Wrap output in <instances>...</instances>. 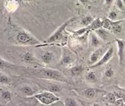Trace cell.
Here are the masks:
<instances>
[{"label":"cell","instance_id":"6da1fadb","mask_svg":"<svg viewBox=\"0 0 125 106\" xmlns=\"http://www.w3.org/2000/svg\"><path fill=\"white\" fill-rule=\"evenodd\" d=\"M39 77L43 79L51 80L60 82H67V80L62 72L57 70L51 68H44L39 71Z\"/></svg>","mask_w":125,"mask_h":106},{"label":"cell","instance_id":"7a4b0ae2","mask_svg":"<svg viewBox=\"0 0 125 106\" xmlns=\"http://www.w3.org/2000/svg\"><path fill=\"white\" fill-rule=\"evenodd\" d=\"M16 41L19 44L24 46H35L42 44L41 41L25 30H20L17 33Z\"/></svg>","mask_w":125,"mask_h":106},{"label":"cell","instance_id":"3957f363","mask_svg":"<svg viewBox=\"0 0 125 106\" xmlns=\"http://www.w3.org/2000/svg\"><path fill=\"white\" fill-rule=\"evenodd\" d=\"M76 19V17H71V18H69V19H67L65 22L63 23V24L60 26V27H58L57 28V30L55 31L50 37H48L44 41V43H46V44H52V43L62 39L63 38V33L65 32L66 28L67 27V26L71 24V23L74 22Z\"/></svg>","mask_w":125,"mask_h":106},{"label":"cell","instance_id":"277c9868","mask_svg":"<svg viewBox=\"0 0 125 106\" xmlns=\"http://www.w3.org/2000/svg\"><path fill=\"white\" fill-rule=\"evenodd\" d=\"M33 97L42 104L50 106L60 100V98L50 91H43L33 95Z\"/></svg>","mask_w":125,"mask_h":106},{"label":"cell","instance_id":"5b68a950","mask_svg":"<svg viewBox=\"0 0 125 106\" xmlns=\"http://www.w3.org/2000/svg\"><path fill=\"white\" fill-rule=\"evenodd\" d=\"M114 53V49L113 46H110L108 48L106 52L104 53V55L99 59V61L98 62H96V64H94V65L89 66V68L91 69L96 68H99V67L106 64L113 57Z\"/></svg>","mask_w":125,"mask_h":106},{"label":"cell","instance_id":"8992f818","mask_svg":"<svg viewBox=\"0 0 125 106\" xmlns=\"http://www.w3.org/2000/svg\"><path fill=\"white\" fill-rule=\"evenodd\" d=\"M108 49V48H107ZM105 46H102L97 48L95 50L93 51V53H91L90 59H89V66L94 65V64H96V62H98L99 60V59L102 57L104 53L106 52L107 50Z\"/></svg>","mask_w":125,"mask_h":106},{"label":"cell","instance_id":"52a82bcc","mask_svg":"<svg viewBox=\"0 0 125 106\" xmlns=\"http://www.w3.org/2000/svg\"><path fill=\"white\" fill-rule=\"evenodd\" d=\"M115 41L117 46V56L119 59V65L121 66L125 59V40L121 39H115Z\"/></svg>","mask_w":125,"mask_h":106},{"label":"cell","instance_id":"ba28073f","mask_svg":"<svg viewBox=\"0 0 125 106\" xmlns=\"http://www.w3.org/2000/svg\"><path fill=\"white\" fill-rule=\"evenodd\" d=\"M75 60L74 57L71 51L67 50H63L62 58L60 60V64L62 66H69L72 64Z\"/></svg>","mask_w":125,"mask_h":106},{"label":"cell","instance_id":"9c48e42d","mask_svg":"<svg viewBox=\"0 0 125 106\" xmlns=\"http://www.w3.org/2000/svg\"><path fill=\"white\" fill-rule=\"evenodd\" d=\"M94 32L101 39V41L107 42L109 41L111 37V33L108 30L104 29L103 28H100L99 29L96 30L95 31H94Z\"/></svg>","mask_w":125,"mask_h":106},{"label":"cell","instance_id":"30bf717a","mask_svg":"<svg viewBox=\"0 0 125 106\" xmlns=\"http://www.w3.org/2000/svg\"><path fill=\"white\" fill-rule=\"evenodd\" d=\"M89 39H90V45L92 48L97 49L102 46V41L95 34L94 32H90Z\"/></svg>","mask_w":125,"mask_h":106},{"label":"cell","instance_id":"8fae6325","mask_svg":"<svg viewBox=\"0 0 125 106\" xmlns=\"http://www.w3.org/2000/svg\"><path fill=\"white\" fill-rule=\"evenodd\" d=\"M19 6L18 0H7L5 2V8L9 12H14L17 10Z\"/></svg>","mask_w":125,"mask_h":106},{"label":"cell","instance_id":"7c38bea8","mask_svg":"<svg viewBox=\"0 0 125 106\" xmlns=\"http://www.w3.org/2000/svg\"><path fill=\"white\" fill-rule=\"evenodd\" d=\"M54 53L52 51H46L41 55V59L44 64H50L54 59Z\"/></svg>","mask_w":125,"mask_h":106},{"label":"cell","instance_id":"4fadbf2b","mask_svg":"<svg viewBox=\"0 0 125 106\" xmlns=\"http://www.w3.org/2000/svg\"><path fill=\"white\" fill-rule=\"evenodd\" d=\"M22 60L26 64H37V60L35 59V56L33 55L32 53L27 51L25 53H24L22 56L21 58Z\"/></svg>","mask_w":125,"mask_h":106},{"label":"cell","instance_id":"5bb4252c","mask_svg":"<svg viewBox=\"0 0 125 106\" xmlns=\"http://www.w3.org/2000/svg\"><path fill=\"white\" fill-rule=\"evenodd\" d=\"M102 26H103V20H101L100 18H97L96 19H94L92 23L88 26L87 28L90 32H94L96 30L102 28Z\"/></svg>","mask_w":125,"mask_h":106},{"label":"cell","instance_id":"9a60e30c","mask_svg":"<svg viewBox=\"0 0 125 106\" xmlns=\"http://www.w3.org/2000/svg\"><path fill=\"white\" fill-rule=\"evenodd\" d=\"M85 70V68L83 65H76L73 66L70 70L71 75L74 77H76L82 73Z\"/></svg>","mask_w":125,"mask_h":106},{"label":"cell","instance_id":"2e32d148","mask_svg":"<svg viewBox=\"0 0 125 106\" xmlns=\"http://www.w3.org/2000/svg\"><path fill=\"white\" fill-rule=\"evenodd\" d=\"M20 91L22 94L27 96H33L35 94V91L32 87L28 86H25L20 88Z\"/></svg>","mask_w":125,"mask_h":106},{"label":"cell","instance_id":"e0dca14e","mask_svg":"<svg viewBox=\"0 0 125 106\" xmlns=\"http://www.w3.org/2000/svg\"><path fill=\"white\" fill-rule=\"evenodd\" d=\"M85 79L90 83H96L97 82V77L95 72L93 71H89L85 75Z\"/></svg>","mask_w":125,"mask_h":106},{"label":"cell","instance_id":"ac0fdd59","mask_svg":"<svg viewBox=\"0 0 125 106\" xmlns=\"http://www.w3.org/2000/svg\"><path fill=\"white\" fill-rule=\"evenodd\" d=\"M122 24H123V23H119L115 24L112 26H111L110 29V33H112V34L115 35L120 34L122 32V30H123Z\"/></svg>","mask_w":125,"mask_h":106},{"label":"cell","instance_id":"d6986e66","mask_svg":"<svg viewBox=\"0 0 125 106\" xmlns=\"http://www.w3.org/2000/svg\"><path fill=\"white\" fill-rule=\"evenodd\" d=\"M94 19V17L92 15H87L82 19L80 21V24L83 27H87L92 23Z\"/></svg>","mask_w":125,"mask_h":106},{"label":"cell","instance_id":"ffe728a7","mask_svg":"<svg viewBox=\"0 0 125 106\" xmlns=\"http://www.w3.org/2000/svg\"><path fill=\"white\" fill-rule=\"evenodd\" d=\"M14 68H15L14 64H12L9 62L0 59V70H8V69L10 70V69H14Z\"/></svg>","mask_w":125,"mask_h":106},{"label":"cell","instance_id":"44dd1931","mask_svg":"<svg viewBox=\"0 0 125 106\" xmlns=\"http://www.w3.org/2000/svg\"><path fill=\"white\" fill-rule=\"evenodd\" d=\"M96 94V90L93 88H87L84 91V95L89 99L93 98Z\"/></svg>","mask_w":125,"mask_h":106},{"label":"cell","instance_id":"7402d4cb","mask_svg":"<svg viewBox=\"0 0 125 106\" xmlns=\"http://www.w3.org/2000/svg\"><path fill=\"white\" fill-rule=\"evenodd\" d=\"M88 33H89V31L88 30L87 26V27H83L82 28H81V29L78 30L73 32V34L74 36H76V37H81V36L85 34H88Z\"/></svg>","mask_w":125,"mask_h":106},{"label":"cell","instance_id":"603a6c76","mask_svg":"<svg viewBox=\"0 0 125 106\" xmlns=\"http://www.w3.org/2000/svg\"><path fill=\"white\" fill-rule=\"evenodd\" d=\"M11 80L5 74H0V84L8 85L10 83Z\"/></svg>","mask_w":125,"mask_h":106},{"label":"cell","instance_id":"cb8c5ba5","mask_svg":"<svg viewBox=\"0 0 125 106\" xmlns=\"http://www.w3.org/2000/svg\"><path fill=\"white\" fill-rule=\"evenodd\" d=\"M1 98L5 102H10L12 100V94L9 91H3L1 94Z\"/></svg>","mask_w":125,"mask_h":106},{"label":"cell","instance_id":"d4e9b609","mask_svg":"<svg viewBox=\"0 0 125 106\" xmlns=\"http://www.w3.org/2000/svg\"><path fill=\"white\" fill-rule=\"evenodd\" d=\"M65 106H78L77 103L73 98L67 97L64 100Z\"/></svg>","mask_w":125,"mask_h":106},{"label":"cell","instance_id":"484cf974","mask_svg":"<svg viewBox=\"0 0 125 106\" xmlns=\"http://www.w3.org/2000/svg\"><path fill=\"white\" fill-rule=\"evenodd\" d=\"M114 75V71L113 68L112 67L107 68L104 71V76L108 79H110L112 77H113Z\"/></svg>","mask_w":125,"mask_h":106},{"label":"cell","instance_id":"4316f807","mask_svg":"<svg viewBox=\"0 0 125 106\" xmlns=\"http://www.w3.org/2000/svg\"><path fill=\"white\" fill-rule=\"evenodd\" d=\"M115 5L119 10H121V11H125V3L123 1V0H116Z\"/></svg>","mask_w":125,"mask_h":106},{"label":"cell","instance_id":"83f0119b","mask_svg":"<svg viewBox=\"0 0 125 106\" xmlns=\"http://www.w3.org/2000/svg\"><path fill=\"white\" fill-rule=\"evenodd\" d=\"M60 90H61V87H60L59 86H57V85H54V84L50 86V88H49V91L53 93L60 92Z\"/></svg>","mask_w":125,"mask_h":106},{"label":"cell","instance_id":"f1b7e54d","mask_svg":"<svg viewBox=\"0 0 125 106\" xmlns=\"http://www.w3.org/2000/svg\"><path fill=\"white\" fill-rule=\"evenodd\" d=\"M117 12H115V11L112 10L111 12H110L107 18L111 21H115L117 19Z\"/></svg>","mask_w":125,"mask_h":106},{"label":"cell","instance_id":"f546056e","mask_svg":"<svg viewBox=\"0 0 125 106\" xmlns=\"http://www.w3.org/2000/svg\"><path fill=\"white\" fill-rule=\"evenodd\" d=\"M81 4H82L85 7H88L91 3V0H78Z\"/></svg>","mask_w":125,"mask_h":106},{"label":"cell","instance_id":"4dcf8cb0","mask_svg":"<svg viewBox=\"0 0 125 106\" xmlns=\"http://www.w3.org/2000/svg\"><path fill=\"white\" fill-rule=\"evenodd\" d=\"M114 0H104V3L107 7H110L114 3Z\"/></svg>","mask_w":125,"mask_h":106},{"label":"cell","instance_id":"1f68e13d","mask_svg":"<svg viewBox=\"0 0 125 106\" xmlns=\"http://www.w3.org/2000/svg\"><path fill=\"white\" fill-rule=\"evenodd\" d=\"M35 0H18L19 4L22 3V4H25V3H33L34 2Z\"/></svg>","mask_w":125,"mask_h":106},{"label":"cell","instance_id":"d6a6232c","mask_svg":"<svg viewBox=\"0 0 125 106\" xmlns=\"http://www.w3.org/2000/svg\"><path fill=\"white\" fill-rule=\"evenodd\" d=\"M93 106H99L98 104H94V105H93Z\"/></svg>","mask_w":125,"mask_h":106},{"label":"cell","instance_id":"836d02e7","mask_svg":"<svg viewBox=\"0 0 125 106\" xmlns=\"http://www.w3.org/2000/svg\"><path fill=\"white\" fill-rule=\"evenodd\" d=\"M123 1L124 2V3H125V0H123Z\"/></svg>","mask_w":125,"mask_h":106}]
</instances>
